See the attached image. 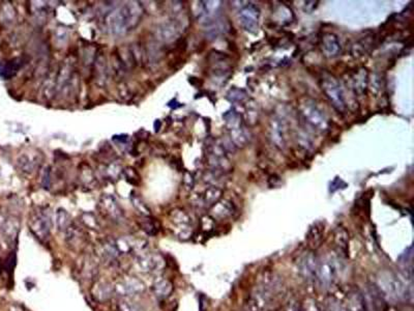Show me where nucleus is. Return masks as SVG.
I'll use <instances>...</instances> for the list:
<instances>
[{
	"mask_svg": "<svg viewBox=\"0 0 414 311\" xmlns=\"http://www.w3.org/2000/svg\"><path fill=\"white\" fill-rule=\"evenodd\" d=\"M235 212L234 204L229 200H220L218 201L212 209V219H225L230 217Z\"/></svg>",
	"mask_w": 414,
	"mask_h": 311,
	"instance_id": "nucleus-21",
	"label": "nucleus"
},
{
	"mask_svg": "<svg viewBox=\"0 0 414 311\" xmlns=\"http://www.w3.org/2000/svg\"><path fill=\"white\" fill-rule=\"evenodd\" d=\"M30 229L40 241L48 240L50 235V218L45 211H38L30 219Z\"/></svg>",
	"mask_w": 414,
	"mask_h": 311,
	"instance_id": "nucleus-8",
	"label": "nucleus"
},
{
	"mask_svg": "<svg viewBox=\"0 0 414 311\" xmlns=\"http://www.w3.org/2000/svg\"><path fill=\"white\" fill-rule=\"evenodd\" d=\"M22 66V59L16 58L12 59V61L8 62L4 66L0 68V77L4 79H10L12 76L16 75V73L19 71V69Z\"/></svg>",
	"mask_w": 414,
	"mask_h": 311,
	"instance_id": "nucleus-27",
	"label": "nucleus"
},
{
	"mask_svg": "<svg viewBox=\"0 0 414 311\" xmlns=\"http://www.w3.org/2000/svg\"><path fill=\"white\" fill-rule=\"evenodd\" d=\"M347 187H348L347 183H345L341 179V177L336 176L334 179V181L330 182V193H334V192H336L338 190H342V189H345Z\"/></svg>",
	"mask_w": 414,
	"mask_h": 311,
	"instance_id": "nucleus-32",
	"label": "nucleus"
},
{
	"mask_svg": "<svg viewBox=\"0 0 414 311\" xmlns=\"http://www.w3.org/2000/svg\"><path fill=\"white\" fill-rule=\"evenodd\" d=\"M270 133L272 142L278 149L286 147V136H285V126L280 122V117H272L270 122Z\"/></svg>",
	"mask_w": 414,
	"mask_h": 311,
	"instance_id": "nucleus-16",
	"label": "nucleus"
},
{
	"mask_svg": "<svg viewBox=\"0 0 414 311\" xmlns=\"http://www.w3.org/2000/svg\"><path fill=\"white\" fill-rule=\"evenodd\" d=\"M272 182H274L272 185H270V187L272 188V187H276V186H278L280 185V177L278 176V175H276V174H272V175H270V179H268V184L270 183H272Z\"/></svg>",
	"mask_w": 414,
	"mask_h": 311,
	"instance_id": "nucleus-34",
	"label": "nucleus"
},
{
	"mask_svg": "<svg viewBox=\"0 0 414 311\" xmlns=\"http://www.w3.org/2000/svg\"><path fill=\"white\" fill-rule=\"evenodd\" d=\"M227 99L232 103H242L244 101H248V94L244 90L238 87H233L227 94Z\"/></svg>",
	"mask_w": 414,
	"mask_h": 311,
	"instance_id": "nucleus-30",
	"label": "nucleus"
},
{
	"mask_svg": "<svg viewBox=\"0 0 414 311\" xmlns=\"http://www.w3.org/2000/svg\"><path fill=\"white\" fill-rule=\"evenodd\" d=\"M384 294H390L392 298L400 299L405 297L407 291L400 279L392 274H386L381 278V284L378 285Z\"/></svg>",
	"mask_w": 414,
	"mask_h": 311,
	"instance_id": "nucleus-11",
	"label": "nucleus"
},
{
	"mask_svg": "<svg viewBox=\"0 0 414 311\" xmlns=\"http://www.w3.org/2000/svg\"><path fill=\"white\" fill-rule=\"evenodd\" d=\"M336 276V266L332 257L319 259L316 279L324 287H330L334 282Z\"/></svg>",
	"mask_w": 414,
	"mask_h": 311,
	"instance_id": "nucleus-9",
	"label": "nucleus"
},
{
	"mask_svg": "<svg viewBox=\"0 0 414 311\" xmlns=\"http://www.w3.org/2000/svg\"><path fill=\"white\" fill-rule=\"evenodd\" d=\"M238 19L242 27L246 32L255 34L259 27L260 10L257 6L250 4L240 10L238 14Z\"/></svg>",
	"mask_w": 414,
	"mask_h": 311,
	"instance_id": "nucleus-5",
	"label": "nucleus"
},
{
	"mask_svg": "<svg viewBox=\"0 0 414 311\" xmlns=\"http://www.w3.org/2000/svg\"><path fill=\"white\" fill-rule=\"evenodd\" d=\"M124 173V175L126 177V180L130 183H132V184H138L139 175H138V173L136 172V170L134 168H132V167L126 168Z\"/></svg>",
	"mask_w": 414,
	"mask_h": 311,
	"instance_id": "nucleus-33",
	"label": "nucleus"
},
{
	"mask_svg": "<svg viewBox=\"0 0 414 311\" xmlns=\"http://www.w3.org/2000/svg\"><path fill=\"white\" fill-rule=\"evenodd\" d=\"M300 115L308 127L317 132H325L330 127V120L326 114L312 99H304L300 101Z\"/></svg>",
	"mask_w": 414,
	"mask_h": 311,
	"instance_id": "nucleus-2",
	"label": "nucleus"
},
{
	"mask_svg": "<svg viewBox=\"0 0 414 311\" xmlns=\"http://www.w3.org/2000/svg\"><path fill=\"white\" fill-rule=\"evenodd\" d=\"M320 45L323 54L330 58L336 57L342 51L341 43H340L338 36L332 33L323 34L321 37Z\"/></svg>",
	"mask_w": 414,
	"mask_h": 311,
	"instance_id": "nucleus-13",
	"label": "nucleus"
},
{
	"mask_svg": "<svg viewBox=\"0 0 414 311\" xmlns=\"http://www.w3.org/2000/svg\"><path fill=\"white\" fill-rule=\"evenodd\" d=\"M137 265L142 272L150 274H158L164 271L166 261L158 253L140 254L137 258Z\"/></svg>",
	"mask_w": 414,
	"mask_h": 311,
	"instance_id": "nucleus-6",
	"label": "nucleus"
},
{
	"mask_svg": "<svg viewBox=\"0 0 414 311\" xmlns=\"http://www.w3.org/2000/svg\"><path fill=\"white\" fill-rule=\"evenodd\" d=\"M154 127H156V131H158V130H160V121H156V124H154Z\"/></svg>",
	"mask_w": 414,
	"mask_h": 311,
	"instance_id": "nucleus-35",
	"label": "nucleus"
},
{
	"mask_svg": "<svg viewBox=\"0 0 414 311\" xmlns=\"http://www.w3.org/2000/svg\"><path fill=\"white\" fill-rule=\"evenodd\" d=\"M352 88L358 96H364L368 84V72L366 68H360L350 76Z\"/></svg>",
	"mask_w": 414,
	"mask_h": 311,
	"instance_id": "nucleus-17",
	"label": "nucleus"
},
{
	"mask_svg": "<svg viewBox=\"0 0 414 311\" xmlns=\"http://www.w3.org/2000/svg\"><path fill=\"white\" fill-rule=\"evenodd\" d=\"M368 292L370 303L372 305L374 311H388V303L386 301V294L375 283H370L368 286Z\"/></svg>",
	"mask_w": 414,
	"mask_h": 311,
	"instance_id": "nucleus-15",
	"label": "nucleus"
},
{
	"mask_svg": "<svg viewBox=\"0 0 414 311\" xmlns=\"http://www.w3.org/2000/svg\"><path fill=\"white\" fill-rule=\"evenodd\" d=\"M56 225L57 228L62 231H66V229L72 225V221L68 213L64 210L59 209L56 212Z\"/></svg>",
	"mask_w": 414,
	"mask_h": 311,
	"instance_id": "nucleus-29",
	"label": "nucleus"
},
{
	"mask_svg": "<svg viewBox=\"0 0 414 311\" xmlns=\"http://www.w3.org/2000/svg\"><path fill=\"white\" fill-rule=\"evenodd\" d=\"M154 295L160 300H165L171 294L173 290V285L167 279H160L158 280L154 284Z\"/></svg>",
	"mask_w": 414,
	"mask_h": 311,
	"instance_id": "nucleus-25",
	"label": "nucleus"
},
{
	"mask_svg": "<svg viewBox=\"0 0 414 311\" xmlns=\"http://www.w3.org/2000/svg\"><path fill=\"white\" fill-rule=\"evenodd\" d=\"M170 219L177 228L176 235L182 240L188 239L192 235L190 217L184 210L176 209L170 213Z\"/></svg>",
	"mask_w": 414,
	"mask_h": 311,
	"instance_id": "nucleus-10",
	"label": "nucleus"
},
{
	"mask_svg": "<svg viewBox=\"0 0 414 311\" xmlns=\"http://www.w3.org/2000/svg\"><path fill=\"white\" fill-rule=\"evenodd\" d=\"M364 295L358 289H353L346 295V311H368Z\"/></svg>",
	"mask_w": 414,
	"mask_h": 311,
	"instance_id": "nucleus-18",
	"label": "nucleus"
},
{
	"mask_svg": "<svg viewBox=\"0 0 414 311\" xmlns=\"http://www.w3.org/2000/svg\"><path fill=\"white\" fill-rule=\"evenodd\" d=\"M223 118L229 131L231 142L234 146L244 147L250 141V135L244 124L242 116L234 108H231L223 114Z\"/></svg>",
	"mask_w": 414,
	"mask_h": 311,
	"instance_id": "nucleus-4",
	"label": "nucleus"
},
{
	"mask_svg": "<svg viewBox=\"0 0 414 311\" xmlns=\"http://www.w3.org/2000/svg\"><path fill=\"white\" fill-rule=\"evenodd\" d=\"M120 254V250L117 249L116 243L114 241H105L102 244L100 250V256L102 260H105L107 262L113 261Z\"/></svg>",
	"mask_w": 414,
	"mask_h": 311,
	"instance_id": "nucleus-23",
	"label": "nucleus"
},
{
	"mask_svg": "<svg viewBox=\"0 0 414 311\" xmlns=\"http://www.w3.org/2000/svg\"><path fill=\"white\" fill-rule=\"evenodd\" d=\"M320 86L325 97L332 103V107L340 113H345L347 105L342 86L338 80L332 74L324 73L320 78Z\"/></svg>",
	"mask_w": 414,
	"mask_h": 311,
	"instance_id": "nucleus-3",
	"label": "nucleus"
},
{
	"mask_svg": "<svg viewBox=\"0 0 414 311\" xmlns=\"http://www.w3.org/2000/svg\"><path fill=\"white\" fill-rule=\"evenodd\" d=\"M140 227L150 235H156L160 230V224L158 222L148 216H145L140 222H139Z\"/></svg>",
	"mask_w": 414,
	"mask_h": 311,
	"instance_id": "nucleus-28",
	"label": "nucleus"
},
{
	"mask_svg": "<svg viewBox=\"0 0 414 311\" xmlns=\"http://www.w3.org/2000/svg\"><path fill=\"white\" fill-rule=\"evenodd\" d=\"M92 293L94 298L98 302H106L113 295L114 286L108 281H98L94 285Z\"/></svg>",
	"mask_w": 414,
	"mask_h": 311,
	"instance_id": "nucleus-20",
	"label": "nucleus"
},
{
	"mask_svg": "<svg viewBox=\"0 0 414 311\" xmlns=\"http://www.w3.org/2000/svg\"><path fill=\"white\" fill-rule=\"evenodd\" d=\"M334 244L338 252L343 255H348L349 249V232L343 226H338L334 231Z\"/></svg>",
	"mask_w": 414,
	"mask_h": 311,
	"instance_id": "nucleus-19",
	"label": "nucleus"
},
{
	"mask_svg": "<svg viewBox=\"0 0 414 311\" xmlns=\"http://www.w3.org/2000/svg\"><path fill=\"white\" fill-rule=\"evenodd\" d=\"M142 9L138 5L128 4L114 12L107 20L112 33L122 35L135 27L142 17Z\"/></svg>",
	"mask_w": 414,
	"mask_h": 311,
	"instance_id": "nucleus-1",
	"label": "nucleus"
},
{
	"mask_svg": "<svg viewBox=\"0 0 414 311\" xmlns=\"http://www.w3.org/2000/svg\"><path fill=\"white\" fill-rule=\"evenodd\" d=\"M222 194H223V191L218 187L212 186L207 188L202 195V203L206 206H212L220 201Z\"/></svg>",
	"mask_w": 414,
	"mask_h": 311,
	"instance_id": "nucleus-26",
	"label": "nucleus"
},
{
	"mask_svg": "<svg viewBox=\"0 0 414 311\" xmlns=\"http://www.w3.org/2000/svg\"><path fill=\"white\" fill-rule=\"evenodd\" d=\"M242 120L250 126H255L259 120V112L257 109V104L254 100H248L244 105V115Z\"/></svg>",
	"mask_w": 414,
	"mask_h": 311,
	"instance_id": "nucleus-24",
	"label": "nucleus"
},
{
	"mask_svg": "<svg viewBox=\"0 0 414 311\" xmlns=\"http://www.w3.org/2000/svg\"><path fill=\"white\" fill-rule=\"evenodd\" d=\"M100 207L104 215L114 222L122 221L124 219L122 209L112 195H102L100 200Z\"/></svg>",
	"mask_w": 414,
	"mask_h": 311,
	"instance_id": "nucleus-12",
	"label": "nucleus"
},
{
	"mask_svg": "<svg viewBox=\"0 0 414 311\" xmlns=\"http://www.w3.org/2000/svg\"><path fill=\"white\" fill-rule=\"evenodd\" d=\"M145 288V284L140 279L130 276L118 281L114 286V292H116L118 295L126 298L142 293Z\"/></svg>",
	"mask_w": 414,
	"mask_h": 311,
	"instance_id": "nucleus-7",
	"label": "nucleus"
},
{
	"mask_svg": "<svg viewBox=\"0 0 414 311\" xmlns=\"http://www.w3.org/2000/svg\"><path fill=\"white\" fill-rule=\"evenodd\" d=\"M323 234H324V225L321 222H316L312 226L310 227L308 233H306V241L308 243V246L313 249L318 248L323 240Z\"/></svg>",
	"mask_w": 414,
	"mask_h": 311,
	"instance_id": "nucleus-22",
	"label": "nucleus"
},
{
	"mask_svg": "<svg viewBox=\"0 0 414 311\" xmlns=\"http://www.w3.org/2000/svg\"><path fill=\"white\" fill-rule=\"evenodd\" d=\"M319 259L313 252L304 253L300 259L298 266L302 275L308 280L316 279Z\"/></svg>",
	"mask_w": 414,
	"mask_h": 311,
	"instance_id": "nucleus-14",
	"label": "nucleus"
},
{
	"mask_svg": "<svg viewBox=\"0 0 414 311\" xmlns=\"http://www.w3.org/2000/svg\"><path fill=\"white\" fill-rule=\"evenodd\" d=\"M132 204H134V206L141 214H143L145 216L150 215V209L147 207V205L138 196H132Z\"/></svg>",
	"mask_w": 414,
	"mask_h": 311,
	"instance_id": "nucleus-31",
	"label": "nucleus"
}]
</instances>
